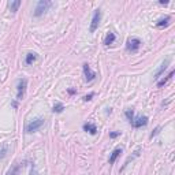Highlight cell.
Returning <instances> with one entry per match:
<instances>
[{
	"mask_svg": "<svg viewBox=\"0 0 175 175\" xmlns=\"http://www.w3.org/2000/svg\"><path fill=\"white\" fill-rule=\"evenodd\" d=\"M120 131H111V133H109V138H116V137H119V135H120Z\"/></svg>",
	"mask_w": 175,
	"mask_h": 175,
	"instance_id": "21",
	"label": "cell"
},
{
	"mask_svg": "<svg viewBox=\"0 0 175 175\" xmlns=\"http://www.w3.org/2000/svg\"><path fill=\"white\" fill-rule=\"evenodd\" d=\"M94 96V93L93 92H90L89 94H86V96H83V101H90L92 100V97Z\"/></svg>",
	"mask_w": 175,
	"mask_h": 175,
	"instance_id": "20",
	"label": "cell"
},
{
	"mask_svg": "<svg viewBox=\"0 0 175 175\" xmlns=\"http://www.w3.org/2000/svg\"><path fill=\"white\" fill-rule=\"evenodd\" d=\"M11 105H12L14 108H16V107H18V101H12V103H11Z\"/></svg>",
	"mask_w": 175,
	"mask_h": 175,
	"instance_id": "23",
	"label": "cell"
},
{
	"mask_svg": "<svg viewBox=\"0 0 175 175\" xmlns=\"http://www.w3.org/2000/svg\"><path fill=\"white\" fill-rule=\"evenodd\" d=\"M44 118H37L34 119V120H31V122H29V123L26 124V127H25V131L27 134H31V133H34V131H37L38 129H41V126L44 124Z\"/></svg>",
	"mask_w": 175,
	"mask_h": 175,
	"instance_id": "1",
	"label": "cell"
},
{
	"mask_svg": "<svg viewBox=\"0 0 175 175\" xmlns=\"http://www.w3.org/2000/svg\"><path fill=\"white\" fill-rule=\"evenodd\" d=\"M7 150H8V148H7L5 145H3V146H1V150H0V159H4Z\"/></svg>",
	"mask_w": 175,
	"mask_h": 175,
	"instance_id": "18",
	"label": "cell"
},
{
	"mask_svg": "<svg viewBox=\"0 0 175 175\" xmlns=\"http://www.w3.org/2000/svg\"><path fill=\"white\" fill-rule=\"evenodd\" d=\"M67 92H68V94H74V93L77 92V90H75V89H68Z\"/></svg>",
	"mask_w": 175,
	"mask_h": 175,
	"instance_id": "22",
	"label": "cell"
},
{
	"mask_svg": "<svg viewBox=\"0 0 175 175\" xmlns=\"http://www.w3.org/2000/svg\"><path fill=\"white\" fill-rule=\"evenodd\" d=\"M168 64H170V59H165L164 62L161 63V66L159 67V70L156 71V74H154V79H159L160 77H161V74L167 70V67H168Z\"/></svg>",
	"mask_w": 175,
	"mask_h": 175,
	"instance_id": "8",
	"label": "cell"
},
{
	"mask_svg": "<svg viewBox=\"0 0 175 175\" xmlns=\"http://www.w3.org/2000/svg\"><path fill=\"white\" fill-rule=\"evenodd\" d=\"M19 5H21V0H14V1H10V3H8V8H10L12 12H16L18 8H19Z\"/></svg>",
	"mask_w": 175,
	"mask_h": 175,
	"instance_id": "15",
	"label": "cell"
},
{
	"mask_svg": "<svg viewBox=\"0 0 175 175\" xmlns=\"http://www.w3.org/2000/svg\"><path fill=\"white\" fill-rule=\"evenodd\" d=\"M174 72H175L174 70H171V71H170V74H168L167 77H165V78H163V79H160L159 82H157V88H163V86H164L165 83H167V82H168V81H170V79H171V78H172V75H174Z\"/></svg>",
	"mask_w": 175,
	"mask_h": 175,
	"instance_id": "13",
	"label": "cell"
},
{
	"mask_svg": "<svg viewBox=\"0 0 175 175\" xmlns=\"http://www.w3.org/2000/svg\"><path fill=\"white\" fill-rule=\"evenodd\" d=\"M83 130H85L86 133L92 134V135L97 134V126H96L94 123H85L83 124Z\"/></svg>",
	"mask_w": 175,
	"mask_h": 175,
	"instance_id": "9",
	"label": "cell"
},
{
	"mask_svg": "<svg viewBox=\"0 0 175 175\" xmlns=\"http://www.w3.org/2000/svg\"><path fill=\"white\" fill-rule=\"evenodd\" d=\"M26 88H27V79L21 78L18 81V85H16V100L18 101H22L23 100L25 93H26Z\"/></svg>",
	"mask_w": 175,
	"mask_h": 175,
	"instance_id": "2",
	"label": "cell"
},
{
	"mask_svg": "<svg viewBox=\"0 0 175 175\" xmlns=\"http://www.w3.org/2000/svg\"><path fill=\"white\" fill-rule=\"evenodd\" d=\"M82 68H83V75H85V79H86L88 82H92L93 79L96 78V72L92 71V68H90V66H89L88 63L83 64Z\"/></svg>",
	"mask_w": 175,
	"mask_h": 175,
	"instance_id": "6",
	"label": "cell"
},
{
	"mask_svg": "<svg viewBox=\"0 0 175 175\" xmlns=\"http://www.w3.org/2000/svg\"><path fill=\"white\" fill-rule=\"evenodd\" d=\"M171 22V18L170 16H164V18H161V19H159V21L156 22V26L157 27H165V26H168Z\"/></svg>",
	"mask_w": 175,
	"mask_h": 175,
	"instance_id": "12",
	"label": "cell"
},
{
	"mask_svg": "<svg viewBox=\"0 0 175 175\" xmlns=\"http://www.w3.org/2000/svg\"><path fill=\"white\" fill-rule=\"evenodd\" d=\"M52 5L51 1H48V0H40L36 5V10H34V16H41L44 12L48 11V8Z\"/></svg>",
	"mask_w": 175,
	"mask_h": 175,
	"instance_id": "3",
	"label": "cell"
},
{
	"mask_svg": "<svg viewBox=\"0 0 175 175\" xmlns=\"http://www.w3.org/2000/svg\"><path fill=\"white\" fill-rule=\"evenodd\" d=\"M115 40H116V36L113 34L112 31H108L107 36H105V38H104V45H107V46L112 45L113 42H115Z\"/></svg>",
	"mask_w": 175,
	"mask_h": 175,
	"instance_id": "10",
	"label": "cell"
},
{
	"mask_svg": "<svg viewBox=\"0 0 175 175\" xmlns=\"http://www.w3.org/2000/svg\"><path fill=\"white\" fill-rule=\"evenodd\" d=\"M100 21H101V11L94 10L93 16H92V22H90V27H89V31H90V33H94V31H96V29H97L98 25H100Z\"/></svg>",
	"mask_w": 175,
	"mask_h": 175,
	"instance_id": "5",
	"label": "cell"
},
{
	"mask_svg": "<svg viewBox=\"0 0 175 175\" xmlns=\"http://www.w3.org/2000/svg\"><path fill=\"white\" fill-rule=\"evenodd\" d=\"M63 109H64V105H63L62 103H55L53 104V107H52V111L56 112V113L63 112Z\"/></svg>",
	"mask_w": 175,
	"mask_h": 175,
	"instance_id": "16",
	"label": "cell"
},
{
	"mask_svg": "<svg viewBox=\"0 0 175 175\" xmlns=\"http://www.w3.org/2000/svg\"><path fill=\"white\" fill-rule=\"evenodd\" d=\"M36 60H37V53H34V52H29V53L26 55L25 63L27 64V66H30V64H33Z\"/></svg>",
	"mask_w": 175,
	"mask_h": 175,
	"instance_id": "11",
	"label": "cell"
},
{
	"mask_svg": "<svg viewBox=\"0 0 175 175\" xmlns=\"http://www.w3.org/2000/svg\"><path fill=\"white\" fill-rule=\"evenodd\" d=\"M124 115H126V118H127V120H129V123H131V122H133V119H134V112H133V109H126Z\"/></svg>",
	"mask_w": 175,
	"mask_h": 175,
	"instance_id": "17",
	"label": "cell"
},
{
	"mask_svg": "<svg viewBox=\"0 0 175 175\" xmlns=\"http://www.w3.org/2000/svg\"><path fill=\"white\" fill-rule=\"evenodd\" d=\"M120 153H122V149H120V148H118V149L113 150L112 153H111V156H109V164H113V163H115V160L118 159Z\"/></svg>",
	"mask_w": 175,
	"mask_h": 175,
	"instance_id": "14",
	"label": "cell"
},
{
	"mask_svg": "<svg viewBox=\"0 0 175 175\" xmlns=\"http://www.w3.org/2000/svg\"><path fill=\"white\" fill-rule=\"evenodd\" d=\"M30 175H38V174L36 172V170L33 168V167H31V172H30Z\"/></svg>",
	"mask_w": 175,
	"mask_h": 175,
	"instance_id": "24",
	"label": "cell"
},
{
	"mask_svg": "<svg viewBox=\"0 0 175 175\" xmlns=\"http://www.w3.org/2000/svg\"><path fill=\"white\" fill-rule=\"evenodd\" d=\"M131 126L135 127V129H139L142 126H146L148 124V116H138V118H134L133 122H131Z\"/></svg>",
	"mask_w": 175,
	"mask_h": 175,
	"instance_id": "7",
	"label": "cell"
},
{
	"mask_svg": "<svg viewBox=\"0 0 175 175\" xmlns=\"http://www.w3.org/2000/svg\"><path fill=\"white\" fill-rule=\"evenodd\" d=\"M160 130H161V127H160V126H157V127H154V130L152 131V133H150V138H153L154 135H157V134L160 133Z\"/></svg>",
	"mask_w": 175,
	"mask_h": 175,
	"instance_id": "19",
	"label": "cell"
},
{
	"mask_svg": "<svg viewBox=\"0 0 175 175\" xmlns=\"http://www.w3.org/2000/svg\"><path fill=\"white\" fill-rule=\"evenodd\" d=\"M141 46V40L137 37H131L126 41V49L129 52H137Z\"/></svg>",
	"mask_w": 175,
	"mask_h": 175,
	"instance_id": "4",
	"label": "cell"
}]
</instances>
